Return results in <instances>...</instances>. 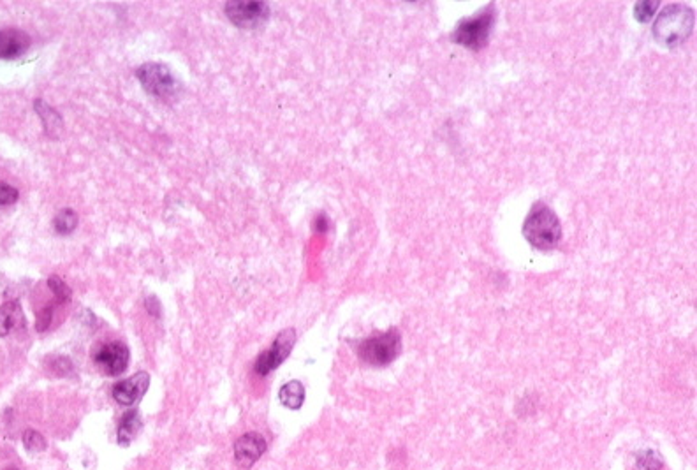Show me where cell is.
<instances>
[{
	"label": "cell",
	"instance_id": "1",
	"mask_svg": "<svg viewBox=\"0 0 697 470\" xmlns=\"http://www.w3.org/2000/svg\"><path fill=\"white\" fill-rule=\"evenodd\" d=\"M693 29V11L683 4H669L653 23V37L661 46L676 48L686 41Z\"/></svg>",
	"mask_w": 697,
	"mask_h": 470
},
{
	"label": "cell",
	"instance_id": "2",
	"mask_svg": "<svg viewBox=\"0 0 697 470\" xmlns=\"http://www.w3.org/2000/svg\"><path fill=\"white\" fill-rule=\"evenodd\" d=\"M523 236L536 249H555L562 238V226L557 214L544 203H537L523 224Z\"/></svg>",
	"mask_w": 697,
	"mask_h": 470
},
{
	"label": "cell",
	"instance_id": "3",
	"mask_svg": "<svg viewBox=\"0 0 697 470\" xmlns=\"http://www.w3.org/2000/svg\"><path fill=\"white\" fill-rule=\"evenodd\" d=\"M495 23V9L493 6H488L483 11L477 13L472 18H465L454 29L451 39L456 44H461L470 50H481L486 46L490 39L491 29Z\"/></svg>",
	"mask_w": 697,
	"mask_h": 470
},
{
	"label": "cell",
	"instance_id": "4",
	"mask_svg": "<svg viewBox=\"0 0 697 470\" xmlns=\"http://www.w3.org/2000/svg\"><path fill=\"white\" fill-rule=\"evenodd\" d=\"M400 347V333L397 329H391V332L363 340L358 347V353L365 363L373 365V367H386L398 356Z\"/></svg>",
	"mask_w": 697,
	"mask_h": 470
},
{
	"label": "cell",
	"instance_id": "5",
	"mask_svg": "<svg viewBox=\"0 0 697 470\" xmlns=\"http://www.w3.org/2000/svg\"><path fill=\"white\" fill-rule=\"evenodd\" d=\"M136 78L150 96L159 97V99H169L178 92V81L164 64L150 62V64L141 65L136 71Z\"/></svg>",
	"mask_w": 697,
	"mask_h": 470
},
{
	"label": "cell",
	"instance_id": "6",
	"mask_svg": "<svg viewBox=\"0 0 697 470\" xmlns=\"http://www.w3.org/2000/svg\"><path fill=\"white\" fill-rule=\"evenodd\" d=\"M225 16L240 29H259L270 18V6L258 0H234L225 4Z\"/></svg>",
	"mask_w": 697,
	"mask_h": 470
},
{
	"label": "cell",
	"instance_id": "7",
	"mask_svg": "<svg viewBox=\"0 0 697 470\" xmlns=\"http://www.w3.org/2000/svg\"><path fill=\"white\" fill-rule=\"evenodd\" d=\"M294 342H296V333H294V329L291 328L284 329V332L275 339L273 346L258 358V361H255V372H258L259 375H268L270 372L275 370L277 367H280V365L286 361V358L291 354V351H293Z\"/></svg>",
	"mask_w": 697,
	"mask_h": 470
},
{
	"label": "cell",
	"instance_id": "8",
	"mask_svg": "<svg viewBox=\"0 0 697 470\" xmlns=\"http://www.w3.org/2000/svg\"><path fill=\"white\" fill-rule=\"evenodd\" d=\"M93 361L99 365L100 370L107 375H119L122 374L124 370L129 365V349H127L126 344L122 342H109V344H102L95 349V353L92 354Z\"/></svg>",
	"mask_w": 697,
	"mask_h": 470
},
{
	"label": "cell",
	"instance_id": "9",
	"mask_svg": "<svg viewBox=\"0 0 697 470\" xmlns=\"http://www.w3.org/2000/svg\"><path fill=\"white\" fill-rule=\"evenodd\" d=\"M266 451V440L258 431H248L234 442V459L241 469H251Z\"/></svg>",
	"mask_w": 697,
	"mask_h": 470
},
{
	"label": "cell",
	"instance_id": "10",
	"mask_svg": "<svg viewBox=\"0 0 697 470\" xmlns=\"http://www.w3.org/2000/svg\"><path fill=\"white\" fill-rule=\"evenodd\" d=\"M148 386H150V375L147 372H140V374L133 375V377L126 379V381L119 382V384H114L113 398L120 405H134V403H138L143 398Z\"/></svg>",
	"mask_w": 697,
	"mask_h": 470
},
{
	"label": "cell",
	"instance_id": "11",
	"mask_svg": "<svg viewBox=\"0 0 697 470\" xmlns=\"http://www.w3.org/2000/svg\"><path fill=\"white\" fill-rule=\"evenodd\" d=\"M30 37L16 29H0V60H13L29 50Z\"/></svg>",
	"mask_w": 697,
	"mask_h": 470
},
{
	"label": "cell",
	"instance_id": "12",
	"mask_svg": "<svg viewBox=\"0 0 697 470\" xmlns=\"http://www.w3.org/2000/svg\"><path fill=\"white\" fill-rule=\"evenodd\" d=\"M22 326H25V318L18 301L13 299L0 306V337H8Z\"/></svg>",
	"mask_w": 697,
	"mask_h": 470
},
{
	"label": "cell",
	"instance_id": "13",
	"mask_svg": "<svg viewBox=\"0 0 697 470\" xmlns=\"http://www.w3.org/2000/svg\"><path fill=\"white\" fill-rule=\"evenodd\" d=\"M279 400L287 409H301L305 402V388L300 381H291L284 384L279 391Z\"/></svg>",
	"mask_w": 697,
	"mask_h": 470
},
{
	"label": "cell",
	"instance_id": "14",
	"mask_svg": "<svg viewBox=\"0 0 697 470\" xmlns=\"http://www.w3.org/2000/svg\"><path fill=\"white\" fill-rule=\"evenodd\" d=\"M34 107H36L41 120H43L44 131H46L50 136H58V132H60L62 127H64V122H62L60 115L41 99H37L36 103H34Z\"/></svg>",
	"mask_w": 697,
	"mask_h": 470
},
{
	"label": "cell",
	"instance_id": "15",
	"mask_svg": "<svg viewBox=\"0 0 697 470\" xmlns=\"http://www.w3.org/2000/svg\"><path fill=\"white\" fill-rule=\"evenodd\" d=\"M141 416L136 410H129V412L124 414L122 421H120L119 426V442L122 445H129L131 442L134 440V437L138 435L141 428Z\"/></svg>",
	"mask_w": 697,
	"mask_h": 470
},
{
	"label": "cell",
	"instance_id": "16",
	"mask_svg": "<svg viewBox=\"0 0 697 470\" xmlns=\"http://www.w3.org/2000/svg\"><path fill=\"white\" fill-rule=\"evenodd\" d=\"M53 226H55V231L60 233V235H69V233L74 231L76 226H78V215H76V211L71 210V208L60 210L57 214V217H55Z\"/></svg>",
	"mask_w": 697,
	"mask_h": 470
},
{
	"label": "cell",
	"instance_id": "17",
	"mask_svg": "<svg viewBox=\"0 0 697 470\" xmlns=\"http://www.w3.org/2000/svg\"><path fill=\"white\" fill-rule=\"evenodd\" d=\"M23 448L29 452H41L46 449V438L39 431L29 428V430L23 431Z\"/></svg>",
	"mask_w": 697,
	"mask_h": 470
},
{
	"label": "cell",
	"instance_id": "18",
	"mask_svg": "<svg viewBox=\"0 0 697 470\" xmlns=\"http://www.w3.org/2000/svg\"><path fill=\"white\" fill-rule=\"evenodd\" d=\"M48 285H50L51 292H53V294H55L57 301L67 303L69 299H71V296H72L71 289H69V285L65 284V282L62 280V278L50 277V278H48Z\"/></svg>",
	"mask_w": 697,
	"mask_h": 470
},
{
	"label": "cell",
	"instance_id": "19",
	"mask_svg": "<svg viewBox=\"0 0 697 470\" xmlns=\"http://www.w3.org/2000/svg\"><path fill=\"white\" fill-rule=\"evenodd\" d=\"M657 6H658L657 0H650V2H648V0H644V2H636V6H634V16H636L641 23L648 22V20L653 16Z\"/></svg>",
	"mask_w": 697,
	"mask_h": 470
},
{
	"label": "cell",
	"instance_id": "20",
	"mask_svg": "<svg viewBox=\"0 0 697 470\" xmlns=\"http://www.w3.org/2000/svg\"><path fill=\"white\" fill-rule=\"evenodd\" d=\"M51 319H53V308L51 306H44L39 313H37L36 319V329L37 332H46L51 325Z\"/></svg>",
	"mask_w": 697,
	"mask_h": 470
},
{
	"label": "cell",
	"instance_id": "21",
	"mask_svg": "<svg viewBox=\"0 0 697 470\" xmlns=\"http://www.w3.org/2000/svg\"><path fill=\"white\" fill-rule=\"evenodd\" d=\"M18 189L8 183H0V204H13L18 201Z\"/></svg>",
	"mask_w": 697,
	"mask_h": 470
},
{
	"label": "cell",
	"instance_id": "22",
	"mask_svg": "<svg viewBox=\"0 0 697 470\" xmlns=\"http://www.w3.org/2000/svg\"><path fill=\"white\" fill-rule=\"evenodd\" d=\"M637 466L641 470H657L661 466V459H658V456L655 452H644L637 459Z\"/></svg>",
	"mask_w": 697,
	"mask_h": 470
},
{
	"label": "cell",
	"instance_id": "23",
	"mask_svg": "<svg viewBox=\"0 0 697 470\" xmlns=\"http://www.w3.org/2000/svg\"><path fill=\"white\" fill-rule=\"evenodd\" d=\"M51 368H53V372H57V374L64 375V374H67V372L72 370V363L67 360V358L58 356V358H55L53 363H51Z\"/></svg>",
	"mask_w": 697,
	"mask_h": 470
},
{
	"label": "cell",
	"instance_id": "24",
	"mask_svg": "<svg viewBox=\"0 0 697 470\" xmlns=\"http://www.w3.org/2000/svg\"><path fill=\"white\" fill-rule=\"evenodd\" d=\"M147 310L150 312V315L159 318V315H161V301H159L155 296H152V298L147 299Z\"/></svg>",
	"mask_w": 697,
	"mask_h": 470
},
{
	"label": "cell",
	"instance_id": "25",
	"mask_svg": "<svg viewBox=\"0 0 697 470\" xmlns=\"http://www.w3.org/2000/svg\"><path fill=\"white\" fill-rule=\"evenodd\" d=\"M314 228H315V231H317V233H326V231H328V218H326V215H319V217L315 218Z\"/></svg>",
	"mask_w": 697,
	"mask_h": 470
},
{
	"label": "cell",
	"instance_id": "26",
	"mask_svg": "<svg viewBox=\"0 0 697 470\" xmlns=\"http://www.w3.org/2000/svg\"><path fill=\"white\" fill-rule=\"evenodd\" d=\"M6 470H16V469H6Z\"/></svg>",
	"mask_w": 697,
	"mask_h": 470
}]
</instances>
